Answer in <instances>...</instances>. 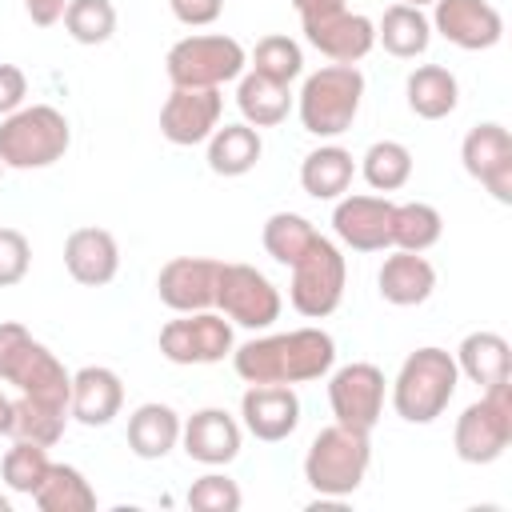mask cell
Listing matches in <instances>:
<instances>
[{
	"label": "cell",
	"mask_w": 512,
	"mask_h": 512,
	"mask_svg": "<svg viewBox=\"0 0 512 512\" xmlns=\"http://www.w3.org/2000/svg\"><path fill=\"white\" fill-rule=\"evenodd\" d=\"M232 364H236V376L248 384H304L332 372L336 340L320 328L256 336L232 352Z\"/></svg>",
	"instance_id": "cell-1"
},
{
	"label": "cell",
	"mask_w": 512,
	"mask_h": 512,
	"mask_svg": "<svg viewBox=\"0 0 512 512\" xmlns=\"http://www.w3.org/2000/svg\"><path fill=\"white\" fill-rule=\"evenodd\" d=\"M0 384H12L20 396L56 408H68L72 396V372L16 320L0 324Z\"/></svg>",
	"instance_id": "cell-2"
},
{
	"label": "cell",
	"mask_w": 512,
	"mask_h": 512,
	"mask_svg": "<svg viewBox=\"0 0 512 512\" xmlns=\"http://www.w3.org/2000/svg\"><path fill=\"white\" fill-rule=\"evenodd\" d=\"M372 464V440L360 428L328 424L312 436L304 456V480L320 500H344L352 496Z\"/></svg>",
	"instance_id": "cell-3"
},
{
	"label": "cell",
	"mask_w": 512,
	"mask_h": 512,
	"mask_svg": "<svg viewBox=\"0 0 512 512\" xmlns=\"http://www.w3.org/2000/svg\"><path fill=\"white\" fill-rule=\"evenodd\" d=\"M456 384H460V368L452 352L432 344L416 348L408 352V360L392 380V408L408 424H432L436 416H444L448 400L456 396Z\"/></svg>",
	"instance_id": "cell-4"
},
{
	"label": "cell",
	"mask_w": 512,
	"mask_h": 512,
	"mask_svg": "<svg viewBox=\"0 0 512 512\" xmlns=\"http://www.w3.org/2000/svg\"><path fill=\"white\" fill-rule=\"evenodd\" d=\"M72 144V128L60 108L52 104H28L0 120V160L4 168H48L64 160Z\"/></svg>",
	"instance_id": "cell-5"
},
{
	"label": "cell",
	"mask_w": 512,
	"mask_h": 512,
	"mask_svg": "<svg viewBox=\"0 0 512 512\" xmlns=\"http://www.w3.org/2000/svg\"><path fill=\"white\" fill-rule=\"evenodd\" d=\"M364 100V72L356 64H324L300 88V124L312 136H340L352 128Z\"/></svg>",
	"instance_id": "cell-6"
},
{
	"label": "cell",
	"mask_w": 512,
	"mask_h": 512,
	"mask_svg": "<svg viewBox=\"0 0 512 512\" xmlns=\"http://www.w3.org/2000/svg\"><path fill=\"white\" fill-rule=\"evenodd\" d=\"M248 64V52L236 36L224 32H204V36H184L168 48L164 72L172 88H220L236 80Z\"/></svg>",
	"instance_id": "cell-7"
},
{
	"label": "cell",
	"mask_w": 512,
	"mask_h": 512,
	"mask_svg": "<svg viewBox=\"0 0 512 512\" xmlns=\"http://www.w3.org/2000/svg\"><path fill=\"white\" fill-rule=\"evenodd\" d=\"M452 444L464 464H492L508 452V444H512V380L484 388V396L460 412Z\"/></svg>",
	"instance_id": "cell-8"
},
{
	"label": "cell",
	"mask_w": 512,
	"mask_h": 512,
	"mask_svg": "<svg viewBox=\"0 0 512 512\" xmlns=\"http://www.w3.org/2000/svg\"><path fill=\"white\" fill-rule=\"evenodd\" d=\"M344 280H348V268H344V256L332 240L316 236L312 248L292 264V284H288V300L300 316L308 320H324L340 308L344 300Z\"/></svg>",
	"instance_id": "cell-9"
},
{
	"label": "cell",
	"mask_w": 512,
	"mask_h": 512,
	"mask_svg": "<svg viewBox=\"0 0 512 512\" xmlns=\"http://www.w3.org/2000/svg\"><path fill=\"white\" fill-rule=\"evenodd\" d=\"M216 308L240 328H268L280 320L284 300H280L276 284L264 272H256L252 264H220Z\"/></svg>",
	"instance_id": "cell-10"
},
{
	"label": "cell",
	"mask_w": 512,
	"mask_h": 512,
	"mask_svg": "<svg viewBox=\"0 0 512 512\" xmlns=\"http://www.w3.org/2000/svg\"><path fill=\"white\" fill-rule=\"evenodd\" d=\"M160 352L172 364H216L232 356V324L212 308L180 312L160 328Z\"/></svg>",
	"instance_id": "cell-11"
},
{
	"label": "cell",
	"mask_w": 512,
	"mask_h": 512,
	"mask_svg": "<svg viewBox=\"0 0 512 512\" xmlns=\"http://www.w3.org/2000/svg\"><path fill=\"white\" fill-rule=\"evenodd\" d=\"M384 372L376 364H344L332 372L328 380V404H332V416L336 424H348V428H360V432H372L380 412H384Z\"/></svg>",
	"instance_id": "cell-12"
},
{
	"label": "cell",
	"mask_w": 512,
	"mask_h": 512,
	"mask_svg": "<svg viewBox=\"0 0 512 512\" xmlns=\"http://www.w3.org/2000/svg\"><path fill=\"white\" fill-rule=\"evenodd\" d=\"M300 28H304V40L316 52H324L332 64H356L376 44V24L360 12H348V8H328V12L300 16Z\"/></svg>",
	"instance_id": "cell-13"
},
{
	"label": "cell",
	"mask_w": 512,
	"mask_h": 512,
	"mask_svg": "<svg viewBox=\"0 0 512 512\" xmlns=\"http://www.w3.org/2000/svg\"><path fill=\"white\" fill-rule=\"evenodd\" d=\"M220 112H224L220 88H172L160 108V132L168 144L192 148L220 128Z\"/></svg>",
	"instance_id": "cell-14"
},
{
	"label": "cell",
	"mask_w": 512,
	"mask_h": 512,
	"mask_svg": "<svg viewBox=\"0 0 512 512\" xmlns=\"http://www.w3.org/2000/svg\"><path fill=\"white\" fill-rule=\"evenodd\" d=\"M464 172L480 180L500 204H512V136L504 124H476L460 144Z\"/></svg>",
	"instance_id": "cell-15"
},
{
	"label": "cell",
	"mask_w": 512,
	"mask_h": 512,
	"mask_svg": "<svg viewBox=\"0 0 512 512\" xmlns=\"http://www.w3.org/2000/svg\"><path fill=\"white\" fill-rule=\"evenodd\" d=\"M428 24L464 52H484L504 36V16L488 0H436Z\"/></svg>",
	"instance_id": "cell-16"
},
{
	"label": "cell",
	"mask_w": 512,
	"mask_h": 512,
	"mask_svg": "<svg viewBox=\"0 0 512 512\" xmlns=\"http://www.w3.org/2000/svg\"><path fill=\"white\" fill-rule=\"evenodd\" d=\"M392 200L388 196H344L332 208V228L352 252L392 248Z\"/></svg>",
	"instance_id": "cell-17"
},
{
	"label": "cell",
	"mask_w": 512,
	"mask_h": 512,
	"mask_svg": "<svg viewBox=\"0 0 512 512\" xmlns=\"http://www.w3.org/2000/svg\"><path fill=\"white\" fill-rule=\"evenodd\" d=\"M220 260L212 256H176L160 268L156 292L172 312H204L216 304Z\"/></svg>",
	"instance_id": "cell-18"
},
{
	"label": "cell",
	"mask_w": 512,
	"mask_h": 512,
	"mask_svg": "<svg viewBox=\"0 0 512 512\" xmlns=\"http://www.w3.org/2000/svg\"><path fill=\"white\" fill-rule=\"evenodd\" d=\"M240 416L256 440L276 444V440H288L296 432L300 396L292 384H248V392L240 400Z\"/></svg>",
	"instance_id": "cell-19"
},
{
	"label": "cell",
	"mask_w": 512,
	"mask_h": 512,
	"mask_svg": "<svg viewBox=\"0 0 512 512\" xmlns=\"http://www.w3.org/2000/svg\"><path fill=\"white\" fill-rule=\"evenodd\" d=\"M64 268L84 288H104L120 272V244L108 228H76L64 240Z\"/></svg>",
	"instance_id": "cell-20"
},
{
	"label": "cell",
	"mask_w": 512,
	"mask_h": 512,
	"mask_svg": "<svg viewBox=\"0 0 512 512\" xmlns=\"http://www.w3.org/2000/svg\"><path fill=\"white\" fill-rule=\"evenodd\" d=\"M124 404V384L112 368L104 364H88L72 376V396H68V416L88 424V428H104L120 416Z\"/></svg>",
	"instance_id": "cell-21"
},
{
	"label": "cell",
	"mask_w": 512,
	"mask_h": 512,
	"mask_svg": "<svg viewBox=\"0 0 512 512\" xmlns=\"http://www.w3.org/2000/svg\"><path fill=\"white\" fill-rule=\"evenodd\" d=\"M180 440H184V452L200 464H232L240 456V424L236 416H228L224 408H200L184 420L180 428Z\"/></svg>",
	"instance_id": "cell-22"
},
{
	"label": "cell",
	"mask_w": 512,
	"mask_h": 512,
	"mask_svg": "<svg viewBox=\"0 0 512 512\" xmlns=\"http://www.w3.org/2000/svg\"><path fill=\"white\" fill-rule=\"evenodd\" d=\"M376 284H380V296H384L388 304L412 308V304H424V300L432 296V288H436V268H432L420 252H404V248H400V252L384 256Z\"/></svg>",
	"instance_id": "cell-23"
},
{
	"label": "cell",
	"mask_w": 512,
	"mask_h": 512,
	"mask_svg": "<svg viewBox=\"0 0 512 512\" xmlns=\"http://www.w3.org/2000/svg\"><path fill=\"white\" fill-rule=\"evenodd\" d=\"M180 428H184V420L176 416V408L148 400L128 416V448L140 460H164L180 444Z\"/></svg>",
	"instance_id": "cell-24"
},
{
	"label": "cell",
	"mask_w": 512,
	"mask_h": 512,
	"mask_svg": "<svg viewBox=\"0 0 512 512\" xmlns=\"http://www.w3.org/2000/svg\"><path fill=\"white\" fill-rule=\"evenodd\" d=\"M452 360L480 388L512 380V356H508V340L500 332H468Z\"/></svg>",
	"instance_id": "cell-25"
},
{
	"label": "cell",
	"mask_w": 512,
	"mask_h": 512,
	"mask_svg": "<svg viewBox=\"0 0 512 512\" xmlns=\"http://www.w3.org/2000/svg\"><path fill=\"white\" fill-rule=\"evenodd\" d=\"M352 176H356L352 152L340 148V144H324V148L308 152L304 164H300V184L312 200H340L348 192Z\"/></svg>",
	"instance_id": "cell-26"
},
{
	"label": "cell",
	"mask_w": 512,
	"mask_h": 512,
	"mask_svg": "<svg viewBox=\"0 0 512 512\" xmlns=\"http://www.w3.org/2000/svg\"><path fill=\"white\" fill-rule=\"evenodd\" d=\"M408 108L420 120H444L456 104H460V84L444 64H420L416 72H408Z\"/></svg>",
	"instance_id": "cell-27"
},
{
	"label": "cell",
	"mask_w": 512,
	"mask_h": 512,
	"mask_svg": "<svg viewBox=\"0 0 512 512\" xmlns=\"http://www.w3.org/2000/svg\"><path fill=\"white\" fill-rule=\"evenodd\" d=\"M264 144L252 124H224L208 136V168L216 176H244L256 168Z\"/></svg>",
	"instance_id": "cell-28"
},
{
	"label": "cell",
	"mask_w": 512,
	"mask_h": 512,
	"mask_svg": "<svg viewBox=\"0 0 512 512\" xmlns=\"http://www.w3.org/2000/svg\"><path fill=\"white\" fill-rule=\"evenodd\" d=\"M40 512H92L96 508V492L84 480L80 468L72 464H48L40 488L32 492Z\"/></svg>",
	"instance_id": "cell-29"
},
{
	"label": "cell",
	"mask_w": 512,
	"mask_h": 512,
	"mask_svg": "<svg viewBox=\"0 0 512 512\" xmlns=\"http://www.w3.org/2000/svg\"><path fill=\"white\" fill-rule=\"evenodd\" d=\"M376 40L384 44V52H392V56H400V60H412V56H420V52L428 48L432 24H428V16H424L420 8H412V4H392V8H384L380 24H376Z\"/></svg>",
	"instance_id": "cell-30"
},
{
	"label": "cell",
	"mask_w": 512,
	"mask_h": 512,
	"mask_svg": "<svg viewBox=\"0 0 512 512\" xmlns=\"http://www.w3.org/2000/svg\"><path fill=\"white\" fill-rule=\"evenodd\" d=\"M236 104L244 112V124L276 128L288 116V108H292V92H288V84H276V80H268L260 72H248V76H240Z\"/></svg>",
	"instance_id": "cell-31"
},
{
	"label": "cell",
	"mask_w": 512,
	"mask_h": 512,
	"mask_svg": "<svg viewBox=\"0 0 512 512\" xmlns=\"http://www.w3.org/2000/svg\"><path fill=\"white\" fill-rule=\"evenodd\" d=\"M444 232V220L432 204L424 200H408L392 208V244L404 252H428Z\"/></svg>",
	"instance_id": "cell-32"
},
{
	"label": "cell",
	"mask_w": 512,
	"mask_h": 512,
	"mask_svg": "<svg viewBox=\"0 0 512 512\" xmlns=\"http://www.w3.org/2000/svg\"><path fill=\"white\" fill-rule=\"evenodd\" d=\"M316 236H320V232L312 228V220H304V216H296V212H272V216L264 220V248H268V256H272L276 264H284V268H292V264L312 248Z\"/></svg>",
	"instance_id": "cell-33"
},
{
	"label": "cell",
	"mask_w": 512,
	"mask_h": 512,
	"mask_svg": "<svg viewBox=\"0 0 512 512\" xmlns=\"http://www.w3.org/2000/svg\"><path fill=\"white\" fill-rule=\"evenodd\" d=\"M64 424H68V408L40 404L28 396L12 400V440H32V444L52 448L64 436Z\"/></svg>",
	"instance_id": "cell-34"
},
{
	"label": "cell",
	"mask_w": 512,
	"mask_h": 512,
	"mask_svg": "<svg viewBox=\"0 0 512 512\" xmlns=\"http://www.w3.org/2000/svg\"><path fill=\"white\" fill-rule=\"evenodd\" d=\"M360 172L376 192H396L412 176V152L400 140H376L360 156Z\"/></svg>",
	"instance_id": "cell-35"
},
{
	"label": "cell",
	"mask_w": 512,
	"mask_h": 512,
	"mask_svg": "<svg viewBox=\"0 0 512 512\" xmlns=\"http://www.w3.org/2000/svg\"><path fill=\"white\" fill-rule=\"evenodd\" d=\"M48 464H52V460H48V448H44V444L16 440V444L4 452V460H0V476H4V484H8L16 496H32V492L40 488Z\"/></svg>",
	"instance_id": "cell-36"
},
{
	"label": "cell",
	"mask_w": 512,
	"mask_h": 512,
	"mask_svg": "<svg viewBox=\"0 0 512 512\" xmlns=\"http://www.w3.org/2000/svg\"><path fill=\"white\" fill-rule=\"evenodd\" d=\"M64 28L76 44H104L116 32V8L112 0H68L64 8Z\"/></svg>",
	"instance_id": "cell-37"
},
{
	"label": "cell",
	"mask_w": 512,
	"mask_h": 512,
	"mask_svg": "<svg viewBox=\"0 0 512 512\" xmlns=\"http://www.w3.org/2000/svg\"><path fill=\"white\" fill-rule=\"evenodd\" d=\"M252 72H260V76H268L276 84H292L304 72V52H300V44L292 36H280V32L264 36L252 48Z\"/></svg>",
	"instance_id": "cell-38"
},
{
	"label": "cell",
	"mask_w": 512,
	"mask_h": 512,
	"mask_svg": "<svg viewBox=\"0 0 512 512\" xmlns=\"http://www.w3.org/2000/svg\"><path fill=\"white\" fill-rule=\"evenodd\" d=\"M240 504H244V496H240L236 480H228L224 472H208V476L192 480V488H188V508H196V512H236Z\"/></svg>",
	"instance_id": "cell-39"
},
{
	"label": "cell",
	"mask_w": 512,
	"mask_h": 512,
	"mask_svg": "<svg viewBox=\"0 0 512 512\" xmlns=\"http://www.w3.org/2000/svg\"><path fill=\"white\" fill-rule=\"evenodd\" d=\"M28 264H32L28 236L16 228H0V288L20 284L28 276Z\"/></svg>",
	"instance_id": "cell-40"
},
{
	"label": "cell",
	"mask_w": 512,
	"mask_h": 512,
	"mask_svg": "<svg viewBox=\"0 0 512 512\" xmlns=\"http://www.w3.org/2000/svg\"><path fill=\"white\" fill-rule=\"evenodd\" d=\"M24 96H28V76L16 64H0V116L24 108Z\"/></svg>",
	"instance_id": "cell-41"
},
{
	"label": "cell",
	"mask_w": 512,
	"mask_h": 512,
	"mask_svg": "<svg viewBox=\"0 0 512 512\" xmlns=\"http://www.w3.org/2000/svg\"><path fill=\"white\" fill-rule=\"evenodd\" d=\"M168 4H172V16L180 24H188V28L212 24L220 16V8H224V0H168Z\"/></svg>",
	"instance_id": "cell-42"
},
{
	"label": "cell",
	"mask_w": 512,
	"mask_h": 512,
	"mask_svg": "<svg viewBox=\"0 0 512 512\" xmlns=\"http://www.w3.org/2000/svg\"><path fill=\"white\" fill-rule=\"evenodd\" d=\"M64 8H68V0H24V12L32 16L36 28H52L64 16Z\"/></svg>",
	"instance_id": "cell-43"
},
{
	"label": "cell",
	"mask_w": 512,
	"mask_h": 512,
	"mask_svg": "<svg viewBox=\"0 0 512 512\" xmlns=\"http://www.w3.org/2000/svg\"><path fill=\"white\" fill-rule=\"evenodd\" d=\"M292 8L300 16H312V12H328V8H344V0H292Z\"/></svg>",
	"instance_id": "cell-44"
},
{
	"label": "cell",
	"mask_w": 512,
	"mask_h": 512,
	"mask_svg": "<svg viewBox=\"0 0 512 512\" xmlns=\"http://www.w3.org/2000/svg\"><path fill=\"white\" fill-rule=\"evenodd\" d=\"M0 436H12V400L4 388H0Z\"/></svg>",
	"instance_id": "cell-45"
},
{
	"label": "cell",
	"mask_w": 512,
	"mask_h": 512,
	"mask_svg": "<svg viewBox=\"0 0 512 512\" xmlns=\"http://www.w3.org/2000/svg\"><path fill=\"white\" fill-rule=\"evenodd\" d=\"M400 4H412V8H424V4H436V0H400Z\"/></svg>",
	"instance_id": "cell-46"
},
{
	"label": "cell",
	"mask_w": 512,
	"mask_h": 512,
	"mask_svg": "<svg viewBox=\"0 0 512 512\" xmlns=\"http://www.w3.org/2000/svg\"><path fill=\"white\" fill-rule=\"evenodd\" d=\"M0 512H12V500L8 496H0Z\"/></svg>",
	"instance_id": "cell-47"
},
{
	"label": "cell",
	"mask_w": 512,
	"mask_h": 512,
	"mask_svg": "<svg viewBox=\"0 0 512 512\" xmlns=\"http://www.w3.org/2000/svg\"><path fill=\"white\" fill-rule=\"evenodd\" d=\"M0 172H4V160H0Z\"/></svg>",
	"instance_id": "cell-48"
}]
</instances>
